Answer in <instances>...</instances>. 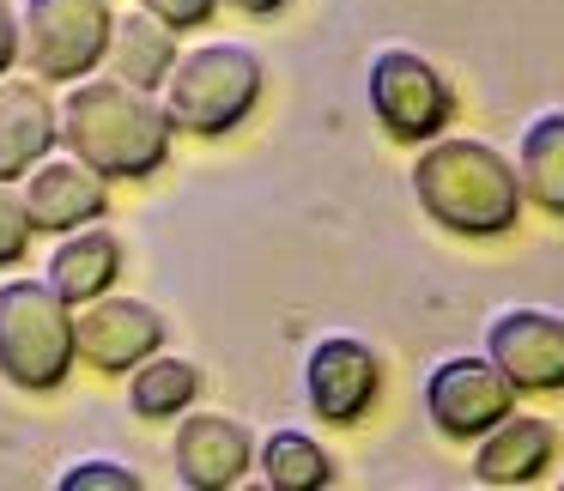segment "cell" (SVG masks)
Wrapping results in <instances>:
<instances>
[{
    "mask_svg": "<svg viewBox=\"0 0 564 491\" xmlns=\"http://www.w3.org/2000/svg\"><path fill=\"white\" fill-rule=\"evenodd\" d=\"M62 146V110L37 74H0V183H19L37 159Z\"/></svg>",
    "mask_w": 564,
    "mask_h": 491,
    "instance_id": "13",
    "label": "cell"
},
{
    "mask_svg": "<svg viewBox=\"0 0 564 491\" xmlns=\"http://www.w3.org/2000/svg\"><path fill=\"white\" fill-rule=\"evenodd\" d=\"M413 200L431 225H443L449 237H503L522 219V183L516 164L486 140H462V134H437L419 146L413 159Z\"/></svg>",
    "mask_w": 564,
    "mask_h": 491,
    "instance_id": "2",
    "label": "cell"
},
{
    "mask_svg": "<svg viewBox=\"0 0 564 491\" xmlns=\"http://www.w3.org/2000/svg\"><path fill=\"white\" fill-rule=\"evenodd\" d=\"M152 19H164L171 31H200V25H213V13H219L225 0H140Z\"/></svg>",
    "mask_w": 564,
    "mask_h": 491,
    "instance_id": "22",
    "label": "cell"
},
{
    "mask_svg": "<svg viewBox=\"0 0 564 491\" xmlns=\"http://www.w3.org/2000/svg\"><path fill=\"white\" fill-rule=\"evenodd\" d=\"M516 183H522L528 207H540L546 219H564V110H540L534 122L522 128Z\"/></svg>",
    "mask_w": 564,
    "mask_h": 491,
    "instance_id": "17",
    "label": "cell"
},
{
    "mask_svg": "<svg viewBox=\"0 0 564 491\" xmlns=\"http://www.w3.org/2000/svg\"><path fill=\"white\" fill-rule=\"evenodd\" d=\"M31 237L37 231H31V212H25V200H19V188L0 183V268H19Z\"/></svg>",
    "mask_w": 564,
    "mask_h": 491,
    "instance_id": "21",
    "label": "cell"
},
{
    "mask_svg": "<svg viewBox=\"0 0 564 491\" xmlns=\"http://www.w3.org/2000/svg\"><path fill=\"white\" fill-rule=\"evenodd\" d=\"M79 364L74 304L50 280H0V377L25 394H55Z\"/></svg>",
    "mask_w": 564,
    "mask_h": 491,
    "instance_id": "4",
    "label": "cell"
},
{
    "mask_svg": "<svg viewBox=\"0 0 564 491\" xmlns=\"http://www.w3.org/2000/svg\"><path fill=\"white\" fill-rule=\"evenodd\" d=\"M122 382H128V406H134V418H176V413H188L195 394H200V364L195 358L152 352V358H140Z\"/></svg>",
    "mask_w": 564,
    "mask_h": 491,
    "instance_id": "18",
    "label": "cell"
},
{
    "mask_svg": "<svg viewBox=\"0 0 564 491\" xmlns=\"http://www.w3.org/2000/svg\"><path fill=\"white\" fill-rule=\"evenodd\" d=\"M62 146L74 152L79 164L104 176V183H147L171 164V116H164V98L147 86H128V79H74L62 91Z\"/></svg>",
    "mask_w": 564,
    "mask_h": 491,
    "instance_id": "1",
    "label": "cell"
},
{
    "mask_svg": "<svg viewBox=\"0 0 564 491\" xmlns=\"http://www.w3.org/2000/svg\"><path fill=\"white\" fill-rule=\"evenodd\" d=\"M365 98H370L377 128L389 140H401V146H425V140H437L443 128L455 122L449 79H443L419 50H382V55H370Z\"/></svg>",
    "mask_w": 564,
    "mask_h": 491,
    "instance_id": "6",
    "label": "cell"
},
{
    "mask_svg": "<svg viewBox=\"0 0 564 491\" xmlns=\"http://www.w3.org/2000/svg\"><path fill=\"white\" fill-rule=\"evenodd\" d=\"M256 467L268 491H328L334 485V455L310 430H273L256 443Z\"/></svg>",
    "mask_w": 564,
    "mask_h": 491,
    "instance_id": "19",
    "label": "cell"
},
{
    "mask_svg": "<svg viewBox=\"0 0 564 491\" xmlns=\"http://www.w3.org/2000/svg\"><path fill=\"white\" fill-rule=\"evenodd\" d=\"M425 418L443 430L449 443H474L498 425L503 413H516V389L486 352H455V358H437L425 370Z\"/></svg>",
    "mask_w": 564,
    "mask_h": 491,
    "instance_id": "7",
    "label": "cell"
},
{
    "mask_svg": "<svg viewBox=\"0 0 564 491\" xmlns=\"http://www.w3.org/2000/svg\"><path fill=\"white\" fill-rule=\"evenodd\" d=\"M19 67V13L0 0V74H13Z\"/></svg>",
    "mask_w": 564,
    "mask_h": 491,
    "instance_id": "23",
    "label": "cell"
},
{
    "mask_svg": "<svg viewBox=\"0 0 564 491\" xmlns=\"http://www.w3.org/2000/svg\"><path fill=\"white\" fill-rule=\"evenodd\" d=\"M171 461H176V485L188 491H231L243 485V473L256 467V437L243 418L231 413H176V437H171Z\"/></svg>",
    "mask_w": 564,
    "mask_h": 491,
    "instance_id": "11",
    "label": "cell"
},
{
    "mask_svg": "<svg viewBox=\"0 0 564 491\" xmlns=\"http://www.w3.org/2000/svg\"><path fill=\"white\" fill-rule=\"evenodd\" d=\"M176 31L164 25V19H152L147 7H134V13H116V31H110V74L128 79V86H147L159 91L164 74L176 67Z\"/></svg>",
    "mask_w": 564,
    "mask_h": 491,
    "instance_id": "16",
    "label": "cell"
},
{
    "mask_svg": "<svg viewBox=\"0 0 564 491\" xmlns=\"http://www.w3.org/2000/svg\"><path fill=\"white\" fill-rule=\"evenodd\" d=\"M110 0H25L19 7V62L43 86H74L110 55Z\"/></svg>",
    "mask_w": 564,
    "mask_h": 491,
    "instance_id": "5",
    "label": "cell"
},
{
    "mask_svg": "<svg viewBox=\"0 0 564 491\" xmlns=\"http://www.w3.org/2000/svg\"><path fill=\"white\" fill-rule=\"evenodd\" d=\"M55 491H140V473L110 461V455H86V461H74L55 479Z\"/></svg>",
    "mask_w": 564,
    "mask_h": 491,
    "instance_id": "20",
    "label": "cell"
},
{
    "mask_svg": "<svg viewBox=\"0 0 564 491\" xmlns=\"http://www.w3.org/2000/svg\"><path fill=\"white\" fill-rule=\"evenodd\" d=\"M164 334H171V321H164L152 304H140V297L104 292V297H91V304L74 309L79 358H86L98 377H128L140 358L164 352Z\"/></svg>",
    "mask_w": 564,
    "mask_h": 491,
    "instance_id": "9",
    "label": "cell"
},
{
    "mask_svg": "<svg viewBox=\"0 0 564 491\" xmlns=\"http://www.w3.org/2000/svg\"><path fill=\"white\" fill-rule=\"evenodd\" d=\"M19 200L31 212V231L62 237V231H79V225H98L110 212V183L91 164H79L74 152L67 159L50 152V159H37L19 176Z\"/></svg>",
    "mask_w": 564,
    "mask_h": 491,
    "instance_id": "12",
    "label": "cell"
},
{
    "mask_svg": "<svg viewBox=\"0 0 564 491\" xmlns=\"http://www.w3.org/2000/svg\"><path fill=\"white\" fill-rule=\"evenodd\" d=\"M382 394V358L352 334H328L304 358V401L322 425H358Z\"/></svg>",
    "mask_w": 564,
    "mask_h": 491,
    "instance_id": "10",
    "label": "cell"
},
{
    "mask_svg": "<svg viewBox=\"0 0 564 491\" xmlns=\"http://www.w3.org/2000/svg\"><path fill=\"white\" fill-rule=\"evenodd\" d=\"M268 67L249 43H195L176 55V67L164 74V116L176 134L219 140L231 128H243L261 103Z\"/></svg>",
    "mask_w": 564,
    "mask_h": 491,
    "instance_id": "3",
    "label": "cell"
},
{
    "mask_svg": "<svg viewBox=\"0 0 564 491\" xmlns=\"http://www.w3.org/2000/svg\"><path fill=\"white\" fill-rule=\"evenodd\" d=\"M43 280H50L74 309L91 304V297H104V292H116V280H122V237L104 231V219L79 225V231H62L50 249Z\"/></svg>",
    "mask_w": 564,
    "mask_h": 491,
    "instance_id": "15",
    "label": "cell"
},
{
    "mask_svg": "<svg viewBox=\"0 0 564 491\" xmlns=\"http://www.w3.org/2000/svg\"><path fill=\"white\" fill-rule=\"evenodd\" d=\"M225 7H237V13H249V19H273V13H285V0H225Z\"/></svg>",
    "mask_w": 564,
    "mask_h": 491,
    "instance_id": "24",
    "label": "cell"
},
{
    "mask_svg": "<svg viewBox=\"0 0 564 491\" xmlns=\"http://www.w3.org/2000/svg\"><path fill=\"white\" fill-rule=\"evenodd\" d=\"M486 358L510 377L516 394H558L564 389V316L558 309L516 304L486 321Z\"/></svg>",
    "mask_w": 564,
    "mask_h": 491,
    "instance_id": "8",
    "label": "cell"
},
{
    "mask_svg": "<svg viewBox=\"0 0 564 491\" xmlns=\"http://www.w3.org/2000/svg\"><path fill=\"white\" fill-rule=\"evenodd\" d=\"M558 455V430L534 413H503L486 437H474V479L479 485H534Z\"/></svg>",
    "mask_w": 564,
    "mask_h": 491,
    "instance_id": "14",
    "label": "cell"
}]
</instances>
